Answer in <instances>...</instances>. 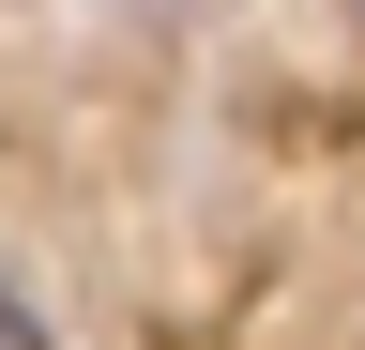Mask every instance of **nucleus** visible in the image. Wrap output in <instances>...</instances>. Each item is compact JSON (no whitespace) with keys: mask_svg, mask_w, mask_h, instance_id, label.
<instances>
[{"mask_svg":"<svg viewBox=\"0 0 365 350\" xmlns=\"http://www.w3.org/2000/svg\"><path fill=\"white\" fill-rule=\"evenodd\" d=\"M0 350H61V335H46V304H31L16 274H0Z\"/></svg>","mask_w":365,"mask_h":350,"instance_id":"obj_1","label":"nucleus"},{"mask_svg":"<svg viewBox=\"0 0 365 350\" xmlns=\"http://www.w3.org/2000/svg\"><path fill=\"white\" fill-rule=\"evenodd\" d=\"M350 31H365V0H350Z\"/></svg>","mask_w":365,"mask_h":350,"instance_id":"obj_2","label":"nucleus"}]
</instances>
